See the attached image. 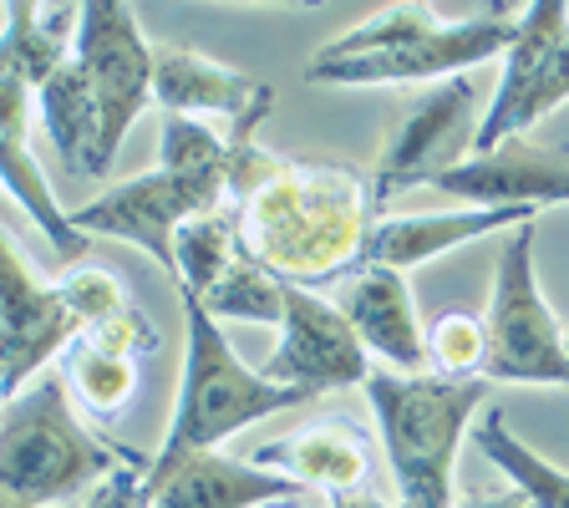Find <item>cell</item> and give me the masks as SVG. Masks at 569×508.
I'll return each mask as SVG.
<instances>
[{
    "label": "cell",
    "instance_id": "cell-1",
    "mask_svg": "<svg viewBox=\"0 0 569 508\" xmlns=\"http://www.w3.org/2000/svg\"><path fill=\"white\" fill-rule=\"evenodd\" d=\"M371 189L351 163H290L234 203L244 255L290 285H331L361 270L371 235Z\"/></svg>",
    "mask_w": 569,
    "mask_h": 508
},
{
    "label": "cell",
    "instance_id": "cell-2",
    "mask_svg": "<svg viewBox=\"0 0 569 508\" xmlns=\"http://www.w3.org/2000/svg\"><path fill=\"white\" fill-rule=\"evenodd\" d=\"M361 391L377 412L402 508H452V462L493 381L442 371H371Z\"/></svg>",
    "mask_w": 569,
    "mask_h": 508
},
{
    "label": "cell",
    "instance_id": "cell-3",
    "mask_svg": "<svg viewBox=\"0 0 569 508\" xmlns=\"http://www.w3.org/2000/svg\"><path fill=\"white\" fill-rule=\"evenodd\" d=\"M178 296H183V336H189V346H183V381H178L173 427L163 438V452L148 462V474H163V468L193 458V452L219 448L224 438H234L239 427L260 422V417L310 402V391L270 381L264 371H249L239 361L229 336L219 331V316L203 306L199 290L178 285Z\"/></svg>",
    "mask_w": 569,
    "mask_h": 508
},
{
    "label": "cell",
    "instance_id": "cell-4",
    "mask_svg": "<svg viewBox=\"0 0 569 508\" xmlns=\"http://www.w3.org/2000/svg\"><path fill=\"white\" fill-rule=\"evenodd\" d=\"M122 458H142V452L107 448L102 438H92L67 407V387L57 377H36L26 391L6 397V427H0L6 494L31 504H67L107 484Z\"/></svg>",
    "mask_w": 569,
    "mask_h": 508
},
{
    "label": "cell",
    "instance_id": "cell-5",
    "mask_svg": "<svg viewBox=\"0 0 569 508\" xmlns=\"http://www.w3.org/2000/svg\"><path fill=\"white\" fill-rule=\"evenodd\" d=\"M488 381L513 387H565L569 391V346L555 320L539 275H533V225L509 229L493 270V306H488Z\"/></svg>",
    "mask_w": 569,
    "mask_h": 508
},
{
    "label": "cell",
    "instance_id": "cell-6",
    "mask_svg": "<svg viewBox=\"0 0 569 508\" xmlns=\"http://www.w3.org/2000/svg\"><path fill=\"white\" fill-rule=\"evenodd\" d=\"M229 203V173H138L118 189L97 193L92 203L71 213L82 235H107V239H128V245L148 249L158 265L168 270V280L178 285V229L189 219L224 209Z\"/></svg>",
    "mask_w": 569,
    "mask_h": 508
},
{
    "label": "cell",
    "instance_id": "cell-7",
    "mask_svg": "<svg viewBox=\"0 0 569 508\" xmlns=\"http://www.w3.org/2000/svg\"><path fill=\"white\" fill-rule=\"evenodd\" d=\"M77 61L97 92L102 112V142H97L92 173H107L118 158L128 128L142 118V107L153 102V51L132 21L128 0H82L77 6Z\"/></svg>",
    "mask_w": 569,
    "mask_h": 508
},
{
    "label": "cell",
    "instance_id": "cell-8",
    "mask_svg": "<svg viewBox=\"0 0 569 508\" xmlns=\"http://www.w3.org/2000/svg\"><path fill=\"white\" fill-rule=\"evenodd\" d=\"M519 36V16L509 11V0H493L468 21H448L442 31L407 41V47L367 51V57H341V61H310L306 82L316 87H391V82H448L462 77L468 67L488 61L493 51H509Z\"/></svg>",
    "mask_w": 569,
    "mask_h": 508
},
{
    "label": "cell",
    "instance_id": "cell-9",
    "mask_svg": "<svg viewBox=\"0 0 569 508\" xmlns=\"http://www.w3.org/2000/svg\"><path fill=\"white\" fill-rule=\"evenodd\" d=\"M82 336V320L71 310L67 290L47 285L31 270L21 239L0 235V391H26L47 361H57Z\"/></svg>",
    "mask_w": 569,
    "mask_h": 508
},
{
    "label": "cell",
    "instance_id": "cell-10",
    "mask_svg": "<svg viewBox=\"0 0 569 508\" xmlns=\"http://www.w3.org/2000/svg\"><path fill=\"white\" fill-rule=\"evenodd\" d=\"M473 102L478 87L468 77H448L438 92H427L422 102L391 128L387 148H381L377 168H371V203H391L397 193L438 183L448 168L468 163L478 153V128H473Z\"/></svg>",
    "mask_w": 569,
    "mask_h": 508
},
{
    "label": "cell",
    "instance_id": "cell-11",
    "mask_svg": "<svg viewBox=\"0 0 569 508\" xmlns=\"http://www.w3.org/2000/svg\"><path fill=\"white\" fill-rule=\"evenodd\" d=\"M264 377L320 397V391L361 387L371 377V361L356 326L346 320V310L336 300H320L316 290L284 280L280 346L264 361Z\"/></svg>",
    "mask_w": 569,
    "mask_h": 508
},
{
    "label": "cell",
    "instance_id": "cell-12",
    "mask_svg": "<svg viewBox=\"0 0 569 508\" xmlns=\"http://www.w3.org/2000/svg\"><path fill=\"white\" fill-rule=\"evenodd\" d=\"M432 189L473 203V209H509V203L549 209V203H569V158L559 148L529 142L523 132H509L488 153H473L468 163L448 168Z\"/></svg>",
    "mask_w": 569,
    "mask_h": 508
},
{
    "label": "cell",
    "instance_id": "cell-13",
    "mask_svg": "<svg viewBox=\"0 0 569 508\" xmlns=\"http://www.w3.org/2000/svg\"><path fill=\"white\" fill-rule=\"evenodd\" d=\"M31 122H36V87L21 71L0 67V153H6V193L21 203V213H31V225L47 235V245L57 249L67 265H77L82 255H92V235L77 229L67 209L57 203L47 173L31 153Z\"/></svg>",
    "mask_w": 569,
    "mask_h": 508
},
{
    "label": "cell",
    "instance_id": "cell-14",
    "mask_svg": "<svg viewBox=\"0 0 569 508\" xmlns=\"http://www.w3.org/2000/svg\"><path fill=\"white\" fill-rule=\"evenodd\" d=\"M306 488L290 474H274L254 458L193 452L163 474H142L138 508H260L270 498H300Z\"/></svg>",
    "mask_w": 569,
    "mask_h": 508
},
{
    "label": "cell",
    "instance_id": "cell-15",
    "mask_svg": "<svg viewBox=\"0 0 569 508\" xmlns=\"http://www.w3.org/2000/svg\"><path fill=\"white\" fill-rule=\"evenodd\" d=\"M336 306L346 310V320L356 326L361 346L371 356H381L391 371H427L432 351H427V331L417 326V306L407 290L402 270L391 265H361L356 275H346V290Z\"/></svg>",
    "mask_w": 569,
    "mask_h": 508
},
{
    "label": "cell",
    "instance_id": "cell-16",
    "mask_svg": "<svg viewBox=\"0 0 569 508\" xmlns=\"http://www.w3.org/2000/svg\"><path fill=\"white\" fill-rule=\"evenodd\" d=\"M539 209L529 203H509V209H458V213H407V219H381L367 235V255L361 265H391V270H412L448 255L458 245H473L483 235H503V229L533 225Z\"/></svg>",
    "mask_w": 569,
    "mask_h": 508
},
{
    "label": "cell",
    "instance_id": "cell-17",
    "mask_svg": "<svg viewBox=\"0 0 569 508\" xmlns=\"http://www.w3.org/2000/svg\"><path fill=\"white\" fill-rule=\"evenodd\" d=\"M270 92L264 82L224 61L203 57L193 47H158L153 51V102L183 118H244L249 107Z\"/></svg>",
    "mask_w": 569,
    "mask_h": 508
},
{
    "label": "cell",
    "instance_id": "cell-18",
    "mask_svg": "<svg viewBox=\"0 0 569 508\" xmlns=\"http://www.w3.org/2000/svg\"><path fill=\"white\" fill-rule=\"evenodd\" d=\"M565 36H569V0H529V11L519 16L513 47L503 51V77H498L493 107H488L483 128H478V153H488L493 142H503L513 132V112H519V102L539 82V71L549 67V57L559 51Z\"/></svg>",
    "mask_w": 569,
    "mask_h": 508
},
{
    "label": "cell",
    "instance_id": "cell-19",
    "mask_svg": "<svg viewBox=\"0 0 569 508\" xmlns=\"http://www.w3.org/2000/svg\"><path fill=\"white\" fill-rule=\"evenodd\" d=\"M254 462L290 474L300 488H326V494H351L367 478V442L346 422H316L290 438H274L249 452Z\"/></svg>",
    "mask_w": 569,
    "mask_h": 508
},
{
    "label": "cell",
    "instance_id": "cell-20",
    "mask_svg": "<svg viewBox=\"0 0 569 508\" xmlns=\"http://www.w3.org/2000/svg\"><path fill=\"white\" fill-rule=\"evenodd\" d=\"M36 118L47 128L51 148H57L71 168H87V173H92L97 142H102V112H97V92H92V82H87L77 51H71V61L51 82L36 87Z\"/></svg>",
    "mask_w": 569,
    "mask_h": 508
},
{
    "label": "cell",
    "instance_id": "cell-21",
    "mask_svg": "<svg viewBox=\"0 0 569 508\" xmlns=\"http://www.w3.org/2000/svg\"><path fill=\"white\" fill-rule=\"evenodd\" d=\"M473 442H478V452H483V458L493 462L498 474L509 478V484L519 488L533 508H569V474L565 468H555L549 458H539L529 442L513 438L498 407L473 422Z\"/></svg>",
    "mask_w": 569,
    "mask_h": 508
},
{
    "label": "cell",
    "instance_id": "cell-22",
    "mask_svg": "<svg viewBox=\"0 0 569 508\" xmlns=\"http://www.w3.org/2000/svg\"><path fill=\"white\" fill-rule=\"evenodd\" d=\"M178 285L189 290H213L239 260H244V239H239V213L213 209L203 219H189L178 229Z\"/></svg>",
    "mask_w": 569,
    "mask_h": 508
},
{
    "label": "cell",
    "instance_id": "cell-23",
    "mask_svg": "<svg viewBox=\"0 0 569 508\" xmlns=\"http://www.w3.org/2000/svg\"><path fill=\"white\" fill-rule=\"evenodd\" d=\"M67 377L87 412L118 417L132 402V391H138V356L97 351L92 341L77 336V346H67Z\"/></svg>",
    "mask_w": 569,
    "mask_h": 508
},
{
    "label": "cell",
    "instance_id": "cell-24",
    "mask_svg": "<svg viewBox=\"0 0 569 508\" xmlns=\"http://www.w3.org/2000/svg\"><path fill=\"white\" fill-rule=\"evenodd\" d=\"M203 306L213 316H229V320H254V326H280L284 316V280L274 270H264L260 260H239L224 280L203 290Z\"/></svg>",
    "mask_w": 569,
    "mask_h": 508
},
{
    "label": "cell",
    "instance_id": "cell-25",
    "mask_svg": "<svg viewBox=\"0 0 569 508\" xmlns=\"http://www.w3.org/2000/svg\"><path fill=\"white\" fill-rule=\"evenodd\" d=\"M77 16L82 11L71 6V11L41 16V21L26 26V31H6V61H0V67L21 71L31 87L51 82V77L71 61V51H77V47H67V31H77Z\"/></svg>",
    "mask_w": 569,
    "mask_h": 508
},
{
    "label": "cell",
    "instance_id": "cell-26",
    "mask_svg": "<svg viewBox=\"0 0 569 508\" xmlns=\"http://www.w3.org/2000/svg\"><path fill=\"white\" fill-rule=\"evenodd\" d=\"M158 148H163V168L173 173H229V158H234L229 132H213L209 118H183V112L163 118Z\"/></svg>",
    "mask_w": 569,
    "mask_h": 508
},
{
    "label": "cell",
    "instance_id": "cell-27",
    "mask_svg": "<svg viewBox=\"0 0 569 508\" xmlns=\"http://www.w3.org/2000/svg\"><path fill=\"white\" fill-rule=\"evenodd\" d=\"M427 351H432V367L442 377H473L488 367V320L452 310L427 331Z\"/></svg>",
    "mask_w": 569,
    "mask_h": 508
},
{
    "label": "cell",
    "instance_id": "cell-28",
    "mask_svg": "<svg viewBox=\"0 0 569 508\" xmlns=\"http://www.w3.org/2000/svg\"><path fill=\"white\" fill-rule=\"evenodd\" d=\"M61 290H67L71 310H77V320H82V331L97 326V320H107L112 310L128 306L122 280L118 275H107V270H97V265H71L67 280H61Z\"/></svg>",
    "mask_w": 569,
    "mask_h": 508
},
{
    "label": "cell",
    "instance_id": "cell-29",
    "mask_svg": "<svg viewBox=\"0 0 569 508\" xmlns=\"http://www.w3.org/2000/svg\"><path fill=\"white\" fill-rule=\"evenodd\" d=\"M82 341H92L97 351H112V356H142V351H153V346H158V326L128 300V306L112 310L107 320L87 326Z\"/></svg>",
    "mask_w": 569,
    "mask_h": 508
},
{
    "label": "cell",
    "instance_id": "cell-30",
    "mask_svg": "<svg viewBox=\"0 0 569 508\" xmlns=\"http://www.w3.org/2000/svg\"><path fill=\"white\" fill-rule=\"evenodd\" d=\"M569 102V36L559 41V51L549 57V67L539 71V82L529 87V97L519 102V112H513V132L533 128V122H545L555 107Z\"/></svg>",
    "mask_w": 569,
    "mask_h": 508
},
{
    "label": "cell",
    "instance_id": "cell-31",
    "mask_svg": "<svg viewBox=\"0 0 569 508\" xmlns=\"http://www.w3.org/2000/svg\"><path fill=\"white\" fill-rule=\"evenodd\" d=\"M142 474H148V462H142V458H128L118 474L107 478V484L92 488L87 508H138V498H142Z\"/></svg>",
    "mask_w": 569,
    "mask_h": 508
},
{
    "label": "cell",
    "instance_id": "cell-32",
    "mask_svg": "<svg viewBox=\"0 0 569 508\" xmlns=\"http://www.w3.org/2000/svg\"><path fill=\"white\" fill-rule=\"evenodd\" d=\"M41 21V0H6V31H26Z\"/></svg>",
    "mask_w": 569,
    "mask_h": 508
},
{
    "label": "cell",
    "instance_id": "cell-33",
    "mask_svg": "<svg viewBox=\"0 0 569 508\" xmlns=\"http://www.w3.org/2000/svg\"><path fill=\"white\" fill-rule=\"evenodd\" d=\"M462 508H533V504L519 494V488H513V494H483V498H468Z\"/></svg>",
    "mask_w": 569,
    "mask_h": 508
},
{
    "label": "cell",
    "instance_id": "cell-34",
    "mask_svg": "<svg viewBox=\"0 0 569 508\" xmlns=\"http://www.w3.org/2000/svg\"><path fill=\"white\" fill-rule=\"evenodd\" d=\"M331 508H391V504H381V498H371V494H361V488H351V494H331Z\"/></svg>",
    "mask_w": 569,
    "mask_h": 508
},
{
    "label": "cell",
    "instance_id": "cell-35",
    "mask_svg": "<svg viewBox=\"0 0 569 508\" xmlns=\"http://www.w3.org/2000/svg\"><path fill=\"white\" fill-rule=\"evenodd\" d=\"M239 6H290V11H320L326 0H239Z\"/></svg>",
    "mask_w": 569,
    "mask_h": 508
},
{
    "label": "cell",
    "instance_id": "cell-36",
    "mask_svg": "<svg viewBox=\"0 0 569 508\" xmlns=\"http://www.w3.org/2000/svg\"><path fill=\"white\" fill-rule=\"evenodd\" d=\"M6 508H61V504H31V498H16V494H6Z\"/></svg>",
    "mask_w": 569,
    "mask_h": 508
},
{
    "label": "cell",
    "instance_id": "cell-37",
    "mask_svg": "<svg viewBox=\"0 0 569 508\" xmlns=\"http://www.w3.org/2000/svg\"><path fill=\"white\" fill-rule=\"evenodd\" d=\"M260 508H300L296 498H270V504H260Z\"/></svg>",
    "mask_w": 569,
    "mask_h": 508
},
{
    "label": "cell",
    "instance_id": "cell-38",
    "mask_svg": "<svg viewBox=\"0 0 569 508\" xmlns=\"http://www.w3.org/2000/svg\"><path fill=\"white\" fill-rule=\"evenodd\" d=\"M565 346H569V331H565Z\"/></svg>",
    "mask_w": 569,
    "mask_h": 508
},
{
    "label": "cell",
    "instance_id": "cell-39",
    "mask_svg": "<svg viewBox=\"0 0 569 508\" xmlns=\"http://www.w3.org/2000/svg\"><path fill=\"white\" fill-rule=\"evenodd\" d=\"M387 6H397V0H387Z\"/></svg>",
    "mask_w": 569,
    "mask_h": 508
}]
</instances>
